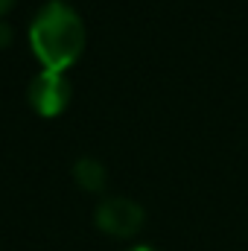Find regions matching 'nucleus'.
<instances>
[{"label": "nucleus", "instance_id": "f257e3e1", "mask_svg": "<svg viewBox=\"0 0 248 251\" xmlns=\"http://www.w3.org/2000/svg\"><path fill=\"white\" fill-rule=\"evenodd\" d=\"M85 41H88L85 21L64 0L44 3L29 24V47L35 59L44 64V70L64 73L82 56Z\"/></svg>", "mask_w": 248, "mask_h": 251}, {"label": "nucleus", "instance_id": "f03ea898", "mask_svg": "<svg viewBox=\"0 0 248 251\" xmlns=\"http://www.w3.org/2000/svg\"><path fill=\"white\" fill-rule=\"evenodd\" d=\"M97 228L111 234V237H134L140 228H143V207L134 201V199H125V196H105L99 204H97Z\"/></svg>", "mask_w": 248, "mask_h": 251}, {"label": "nucleus", "instance_id": "7ed1b4c3", "mask_svg": "<svg viewBox=\"0 0 248 251\" xmlns=\"http://www.w3.org/2000/svg\"><path fill=\"white\" fill-rule=\"evenodd\" d=\"M29 105L35 114L41 117H59L67 102H70V82L64 79V73H56V70H41L32 76L29 82Z\"/></svg>", "mask_w": 248, "mask_h": 251}, {"label": "nucleus", "instance_id": "20e7f679", "mask_svg": "<svg viewBox=\"0 0 248 251\" xmlns=\"http://www.w3.org/2000/svg\"><path fill=\"white\" fill-rule=\"evenodd\" d=\"M73 178H76L79 187L88 190V193H102L105 190V181H108L105 167L97 158H79L73 164Z\"/></svg>", "mask_w": 248, "mask_h": 251}, {"label": "nucleus", "instance_id": "39448f33", "mask_svg": "<svg viewBox=\"0 0 248 251\" xmlns=\"http://www.w3.org/2000/svg\"><path fill=\"white\" fill-rule=\"evenodd\" d=\"M3 44H9V26L0 21V47H3Z\"/></svg>", "mask_w": 248, "mask_h": 251}, {"label": "nucleus", "instance_id": "423d86ee", "mask_svg": "<svg viewBox=\"0 0 248 251\" xmlns=\"http://www.w3.org/2000/svg\"><path fill=\"white\" fill-rule=\"evenodd\" d=\"M12 3H15V0H0V18H3V15L12 9Z\"/></svg>", "mask_w": 248, "mask_h": 251}, {"label": "nucleus", "instance_id": "0eeeda50", "mask_svg": "<svg viewBox=\"0 0 248 251\" xmlns=\"http://www.w3.org/2000/svg\"><path fill=\"white\" fill-rule=\"evenodd\" d=\"M131 251H155V249H149V246H137V249H131Z\"/></svg>", "mask_w": 248, "mask_h": 251}]
</instances>
